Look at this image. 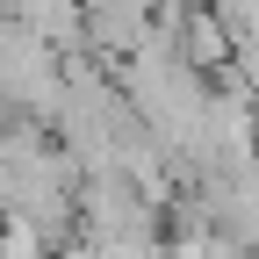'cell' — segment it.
<instances>
[{"label": "cell", "mask_w": 259, "mask_h": 259, "mask_svg": "<svg viewBox=\"0 0 259 259\" xmlns=\"http://www.w3.org/2000/svg\"><path fill=\"white\" fill-rule=\"evenodd\" d=\"M0 259H58V245L22 216H0Z\"/></svg>", "instance_id": "cell-1"}]
</instances>
